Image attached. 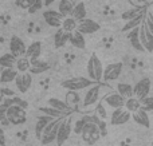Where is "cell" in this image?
I'll return each instance as SVG.
<instances>
[{"label": "cell", "mask_w": 153, "mask_h": 146, "mask_svg": "<svg viewBox=\"0 0 153 146\" xmlns=\"http://www.w3.org/2000/svg\"><path fill=\"white\" fill-rule=\"evenodd\" d=\"M110 91H111V87H109L108 85H102L101 82H94L90 87H87V91L83 97L82 105H83V107L94 106L98 102H101V99H103V97L108 93H110Z\"/></svg>", "instance_id": "obj_1"}, {"label": "cell", "mask_w": 153, "mask_h": 146, "mask_svg": "<svg viewBox=\"0 0 153 146\" xmlns=\"http://www.w3.org/2000/svg\"><path fill=\"white\" fill-rule=\"evenodd\" d=\"M86 71L87 75H89V79L94 80V82H101L102 80V72H103L102 62L100 60V58L94 52L90 55L89 60H87Z\"/></svg>", "instance_id": "obj_2"}, {"label": "cell", "mask_w": 153, "mask_h": 146, "mask_svg": "<svg viewBox=\"0 0 153 146\" xmlns=\"http://www.w3.org/2000/svg\"><path fill=\"white\" fill-rule=\"evenodd\" d=\"M27 109L22 106H18V105H11L7 110H5V117H7V121L10 125H23L27 121Z\"/></svg>", "instance_id": "obj_3"}, {"label": "cell", "mask_w": 153, "mask_h": 146, "mask_svg": "<svg viewBox=\"0 0 153 146\" xmlns=\"http://www.w3.org/2000/svg\"><path fill=\"white\" fill-rule=\"evenodd\" d=\"M62 118L63 117H59V118H53L47 125L45 126L43 129L42 134L39 137V141L42 142V145H50L51 142L55 141V137H56V131H58V126L61 123Z\"/></svg>", "instance_id": "obj_4"}, {"label": "cell", "mask_w": 153, "mask_h": 146, "mask_svg": "<svg viewBox=\"0 0 153 146\" xmlns=\"http://www.w3.org/2000/svg\"><path fill=\"white\" fill-rule=\"evenodd\" d=\"M79 136L82 137L83 142H86L87 145H94L95 142H98L101 138L98 126L95 125L94 122H91V121H87V122L85 123V126H83V129H82Z\"/></svg>", "instance_id": "obj_5"}, {"label": "cell", "mask_w": 153, "mask_h": 146, "mask_svg": "<svg viewBox=\"0 0 153 146\" xmlns=\"http://www.w3.org/2000/svg\"><path fill=\"white\" fill-rule=\"evenodd\" d=\"M94 83V80L89 79V78H83V77H75V78H69V79H65L61 83V86L63 88L67 90H73V91H81L85 88L90 87V86Z\"/></svg>", "instance_id": "obj_6"}, {"label": "cell", "mask_w": 153, "mask_h": 146, "mask_svg": "<svg viewBox=\"0 0 153 146\" xmlns=\"http://www.w3.org/2000/svg\"><path fill=\"white\" fill-rule=\"evenodd\" d=\"M70 134H71V119L63 117L58 126V131H56V137H55L56 145L62 146L70 138Z\"/></svg>", "instance_id": "obj_7"}, {"label": "cell", "mask_w": 153, "mask_h": 146, "mask_svg": "<svg viewBox=\"0 0 153 146\" xmlns=\"http://www.w3.org/2000/svg\"><path fill=\"white\" fill-rule=\"evenodd\" d=\"M122 74V63L117 62V63H110L106 67H103L102 72V79L105 82H113L117 80Z\"/></svg>", "instance_id": "obj_8"}, {"label": "cell", "mask_w": 153, "mask_h": 146, "mask_svg": "<svg viewBox=\"0 0 153 146\" xmlns=\"http://www.w3.org/2000/svg\"><path fill=\"white\" fill-rule=\"evenodd\" d=\"M75 29L78 32H81L82 35H91V34H95L97 31H100V24L95 20H93V19L85 18L82 20L76 21Z\"/></svg>", "instance_id": "obj_9"}, {"label": "cell", "mask_w": 153, "mask_h": 146, "mask_svg": "<svg viewBox=\"0 0 153 146\" xmlns=\"http://www.w3.org/2000/svg\"><path fill=\"white\" fill-rule=\"evenodd\" d=\"M138 36H140V42L143 44L144 50L146 52L152 54L153 51V32H151L148 28L145 27L144 21L138 26Z\"/></svg>", "instance_id": "obj_10"}, {"label": "cell", "mask_w": 153, "mask_h": 146, "mask_svg": "<svg viewBox=\"0 0 153 146\" xmlns=\"http://www.w3.org/2000/svg\"><path fill=\"white\" fill-rule=\"evenodd\" d=\"M132 119V113L128 111L125 107H118L114 109L113 113L110 115V125L113 126H120V125H125L126 122Z\"/></svg>", "instance_id": "obj_11"}, {"label": "cell", "mask_w": 153, "mask_h": 146, "mask_svg": "<svg viewBox=\"0 0 153 146\" xmlns=\"http://www.w3.org/2000/svg\"><path fill=\"white\" fill-rule=\"evenodd\" d=\"M151 88H152L151 79L149 78H143L133 86V95L138 99H143L151 94Z\"/></svg>", "instance_id": "obj_12"}, {"label": "cell", "mask_w": 153, "mask_h": 146, "mask_svg": "<svg viewBox=\"0 0 153 146\" xmlns=\"http://www.w3.org/2000/svg\"><path fill=\"white\" fill-rule=\"evenodd\" d=\"M13 82H15V86H16L19 93L24 94L30 90V87H31V85H32V75L30 74L28 71L27 72H18V75H16Z\"/></svg>", "instance_id": "obj_13"}, {"label": "cell", "mask_w": 153, "mask_h": 146, "mask_svg": "<svg viewBox=\"0 0 153 146\" xmlns=\"http://www.w3.org/2000/svg\"><path fill=\"white\" fill-rule=\"evenodd\" d=\"M103 102H105L106 106H109L110 109H118V107H124L125 103V98L121 97L118 93H114V91H110L108 93L105 97H103Z\"/></svg>", "instance_id": "obj_14"}, {"label": "cell", "mask_w": 153, "mask_h": 146, "mask_svg": "<svg viewBox=\"0 0 153 146\" xmlns=\"http://www.w3.org/2000/svg\"><path fill=\"white\" fill-rule=\"evenodd\" d=\"M43 19H45V21L50 27H53V28H59V27H61V23H62L63 16H62L58 11L47 10V11H45V12H43Z\"/></svg>", "instance_id": "obj_15"}, {"label": "cell", "mask_w": 153, "mask_h": 146, "mask_svg": "<svg viewBox=\"0 0 153 146\" xmlns=\"http://www.w3.org/2000/svg\"><path fill=\"white\" fill-rule=\"evenodd\" d=\"M26 47L27 46L24 44V42L19 36H12L10 39V52L12 54L13 56H16V58L24 55Z\"/></svg>", "instance_id": "obj_16"}, {"label": "cell", "mask_w": 153, "mask_h": 146, "mask_svg": "<svg viewBox=\"0 0 153 146\" xmlns=\"http://www.w3.org/2000/svg\"><path fill=\"white\" fill-rule=\"evenodd\" d=\"M132 118L137 125L144 126L146 129H151V119H149V115L145 110H143L140 107L138 110H136L134 113H132Z\"/></svg>", "instance_id": "obj_17"}, {"label": "cell", "mask_w": 153, "mask_h": 146, "mask_svg": "<svg viewBox=\"0 0 153 146\" xmlns=\"http://www.w3.org/2000/svg\"><path fill=\"white\" fill-rule=\"evenodd\" d=\"M70 34H71V32L65 31V29L62 28V27L56 28V32H55V35H54V46H55L56 48H62V47H65V46H66L67 43H69Z\"/></svg>", "instance_id": "obj_18"}, {"label": "cell", "mask_w": 153, "mask_h": 146, "mask_svg": "<svg viewBox=\"0 0 153 146\" xmlns=\"http://www.w3.org/2000/svg\"><path fill=\"white\" fill-rule=\"evenodd\" d=\"M128 40H129L130 46H132L136 51H138V52H144V51H145L144 50V47H143V44H141V42H140V36H138V27L132 28L130 31H128Z\"/></svg>", "instance_id": "obj_19"}, {"label": "cell", "mask_w": 153, "mask_h": 146, "mask_svg": "<svg viewBox=\"0 0 153 146\" xmlns=\"http://www.w3.org/2000/svg\"><path fill=\"white\" fill-rule=\"evenodd\" d=\"M47 102H48V106H50V107H54V109H56L58 111L63 113L65 115L70 114V113L73 111L71 107H70L65 101H61L59 98H50Z\"/></svg>", "instance_id": "obj_20"}, {"label": "cell", "mask_w": 153, "mask_h": 146, "mask_svg": "<svg viewBox=\"0 0 153 146\" xmlns=\"http://www.w3.org/2000/svg\"><path fill=\"white\" fill-rule=\"evenodd\" d=\"M40 54H42V42L36 40V42H32L28 47H26L24 56H27L28 59H34L40 58Z\"/></svg>", "instance_id": "obj_21"}, {"label": "cell", "mask_w": 153, "mask_h": 146, "mask_svg": "<svg viewBox=\"0 0 153 146\" xmlns=\"http://www.w3.org/2000/svg\"><path fill=\"white\" fill-rule=\"evenodd\" d=\"M69 43L73 46V47L79 48V50H83V48L86 47V40H85V36L81 34V32L76 31V29H74V31L70 34Z\"/></svg>", "instance_id": "obj_22"}, {"label": "cell", "mask_w": 153, "mask_h": 146, "mask_svg": "<svg viewBox=\"0 0 153 146\" xmlns=\"http://www.w3.org/2000/svg\"><path fill=\"white\" fill-rule=\"evenodd\" d=\"M70 16H71L73 19H75L76 21L87 18V11H86V5H85V3L79 1L78 4L73 5V10H71V12H70Z\"/></svg>", "instance_id": "obj_23"}, {"label": "cell", "mask_w": 153, "mask_h": 146, "mask_svg": "<svg viewBox=\"0 0 153 146\" xmlns=\"http://www.w3.org/2000/svg\"><path fill=\"white\" fill-rule=\"evenodd\" d=\"M18 71L13 67L10 69H1L0 70V85H5V83H11L15 80Z\"/></svg>", "instance_id": "obj_24"}, {"label": "cell", "mask_w": 153, "mask_h": 146, "mask_svg": "<svg viewBox=\"0 0 153 146\" xmlns=\"http://www.w3.org/2000/svg\"><path fill=\"white\" fill-rule=\"evenodd\" d=\"M146 10H148V8H146ZM146 10L144 11V12H141L140 15H137L136 18H132L130 20H128V21H126V24H125V26L122 27V31H124V32H128V31H130L132 28H136V27L140 26V24L144 21V19H145Z\"/></svg>", "instance_id": "obj_25"}, {"label": "cell", "mask_w": 153, "mask_h": 146, "mask_svg": "<svg viewBox=\"0 0 153 146\" xmlns=\"http://www.w3.org/2000/svg\"><path fill=\"white\" fill-rule=\"evenodd\" d=\"M81 95H79V91H73V90H69L66 93V97H65V102L71 107L73 110L75 109V106H78L81 103Z\"/></svg>", "instance_id": "obj_26"}, {"label": "cell", "mask_w": 153, "mask_h": 146, "mask_svg": "<svg viewBox=\"0 0 153 146\" xmlns=\"http://www.w3.org/2000/svg\"><path fill=\"white\" fill-rule=\"evenodd\" d=\"M53 119L51 117H48V115H46V114H43V115H40V117H38V121L35 122V137H36L38 139H39V137H40V134H42V131H43V129H45V126L47 125L50 121Z\"/></svg>", "instance_id": "obj_27"}, {"label": "cell", "mask_w": 153, "mask_h": 146, "mask_svg": "<svg viewBox=\"0 0 153 146\" xmlns=\"http://www.w3.org/2000/svg\"><path fill=\"white\" fill-rule=\"evenodd\" d=\"M73 5L74 3L71 0H59L58 3V12L61 13L62 16H70V12L73 10Z\"/></svg>", "instance_id": "obj_28"}, {"label": "cell", "mask_w": 153, "mask_h": 146, "mask_svg": "<svg viewBox=\"0 0 153 146\" xmlns=\"http://www.w3.org/2000/svg\"><path fill=\"white\" fill-rule=\"evenodd\" d=\"M15 62H16V56H13L11 52L3 54V55L0 56V67H3V69L15 67Z\"/></svg>", "instance_id": "obj_29"}, {"label": "cell", "mask_w": 153, "mask_h": 146, "mask_svg": "<svg viewBox=\"0 0 153 146\" xmlns=\"http://www.w3.org/2000/svg\"><path fill=\"white\" fill-rule=\"evenodd\" d=\"M30 69V59L27 56H19L15 62V70L18 72H27Z\"/></svg>", "instance_id": "obj_30"}, {"label": "cell", "mask_w": 153, "mask_h": 146, "mask_svg": "<svg viewBox=\"0 0 153 146\" xmlns=\"http://www.w3.org/2000/svg\"><path fill=\"white\" fill-rule=\"evenodd\" d=\"M148 7H149V5H148ZM148 7H132V8H130V10L125 11V12L121 15L122 20L128 21V20H130V19H132V18H136V16H137V15H140L141 12H144V11H145Z\"/></svg>", "instance_id": "obj_31"}, {"label": "cell", "mask_w": 153, "mask_h": 146, "mask_svg": "<svg viewBox=\"0 0 153 146\" xmlns=\"http://www.w3.org/2000/svg\"><path fill=\"white\" fill-rule=\"evenodd\" d=\"M140 99L138 98H136L134 95H132V97H129V98H126L125 99V103H124V107L128 110V111H130V113H134L136 110H138L140 109Z\"/></svg>", "instance_id": "obj_32"}, {"label": "cell", "mask_w": 153, "mask_h": 146, "mask_svg": "<svg viewBox=\"0 0 153 146\" xmlns=\"http://www.w3.org/2000/svg\"><path fill=\"white\" fill-rule=\"evenodd\" d=\"M117 93L126 99L133 95V86L129 83H118L117 85Z\"/></svg>", "instance_id": "obj_33"}, {"label": "cell", "mask_w": 153, "mask_h": 146, "mask_svg": "<svg viewBox=\"0 0 153 146\" xmlns=\"http://www.w3.org/2000/svg\"><path fill=\"white\" fill-rule=\"evenodd\" d=\"M61 27L65 29V31L73 32L76 28V20H75V19H73L71 16H65V18L62 19Z\"/></svg>", "instance_id": "obj_34"}, {"label": "cell", "mask_w": 153, "mask_h": 146, "mask_svg": "<svg viewBox=\"0 0 153 146\" xmlns=\"http://www.w3.org/2000/svg\"><path fill=\"white\" fill-rule=\"evenodd\" d=\"M87 121H90V115H83L82 118L76 119L74 122V125H71V131H74L76 136H79L82 129H83V126H85V123H86Z\"/></svg>", "instance_id": "obj_35"}, {"label": "cell", "mask_w": 153, "mask_h": 146, "mask_svg": "<svg viewBox=\"0 0 153 146\" xmlns=\"http://www.w3.org/2000/svg\"><path fill=\"white\" fill-rule=\"evenodd\" d=\"M39 110L43 113V114H46V115H48V117H51V118H59V117H67V115H65L63 113H61V111H58L56 109H54V107H50V106H47V107H39Z\"/></svg>", "instance_id": "obj_36"}, {"label": "cell", "mask_w": 153, "mask_h": 146, "mask_svg": "<svg viewBox=\"0 0 153 146\" xmlns=\"http://www.w3.org/2000/svg\"><path fill=\"white\" fill-rule=\"evenodd\" d=\"M30 67H35V69H43L47 71L48 70V63H46L45 60H42L40 58H34L30 59Z\"/></svg>", "instance_id": "obj_37"}, {"label": "cell", "mask_w": 153, "mask_h": 146, "mask_svg": "<svg viewBox=\"0 0 153 146\" xmlns=\"http://www.w3.org/2000/svg\"><path fill=\"white\" fill-rule=\"evenodd\" d=\"M140 105H141V109L143 110H145L146 113H149V111H152V109H153V98L152 97H145V98H143V99H140Z\"/></svg>", "instance_id": "obj_38"}, {"label": "cell", "mask_w": 153, "mask_h": 146, "mask_svg": "<svg viewBox=\"0 0 153 146\" xmlns=\"http://www.w3.org/2000/svg\"><path fill=\"white\" fill-rule=\"evenodd\" d=\"M15 3L18 7L23 8V10H28V8L35 3V0H15Z\"/></svg>", "instance_id": "obj_39"}, {"label": "cell", "mask_w": 153, "mask_h": 146, "mask_svg": "<svg viewBox=\"0 0 153 146\" xmlns=\"http://www.w3.org/2000/svg\"><path fill=\"white\" fill-rule=\"evenodd\" d=\"M11 101H12V105H18V106H22V107H24V109L28 107V102L24 101V99H22V98H19V97L12 95L11 97Z\"/></svg>", "instance_id": "obj_40"}, {"label": "cell", "mask_w": 153, "mask_h": 146, "mask_svg": "<svg viewBox=\"0 0 153 146\" xmlns=\"http://www.w3.org/2000/svg\"><path fill=\"white\" fill-rule=\"evenodd\" d=\"M42 7H43V0H35V3L27 11H28L30 13H35L36 11H39Z\"/></svg>", "instance_id": "obj_41"}, {"label": "cell", "mask_w": 153, "mask_h": 146, "mask_svg": "<svg viewBox=\"0 0 153 146\" xmlns=\"http://www.w3.org/2000/svg\"><path fill=\"white\" fill-rule=\"evenodd\" d=\"M129 4H132V7H148L149 1L148 0H129Z\"/></svg>", "instance_id": "obj_42"}, {"label": "cell", "mask_w": 153, "mask_h": 146, "mask_svg": "<svg viewBox=\"0 0 153 146\" xmlns=\"http://www.w3.org/2000/svg\"><path fill=\"white\" fill-rule=\"evenodd\" d=\"M95 111H97V117H100L101 119H105L106 117H108V114L105 113V109H103V106L102 105H98L97 106V109H95Z\"/></svg>", "instance_id": "obj_43"}, {"label": "cell", "mask_w": 153, "mask_h": 146, "mask_svg": "<svg viewBox=\"0 0 153 146\" xmlns=\"http://www.w3.org/2000/svg\"><path fill=\"white\" fill-rule=\"evenodd\" d=\"M0 146H5V133L1 126H0Z\"/></svg>", "instance_id": "obj_44"}, {"label": "cell", "mask_w": 153, "mask_h": 146, "mask_svg": "<svg viewBox=\"0 0 153 146\" xmlns=\"http://www.w3.org/2000/svg\"><path fill=\"white\" fill-rule=\"evenodd\" d=\"M0 122L3 123V126H8L10 123H8L7 121V117H5V113H0Z\"/></svg>", "instance_id": "obj_45"}, {"label": "cell", "mask_w": 153, "mask_h": 146, "mask_svg": "<svg viewBox=\"0 0 153 146\" xmlns=\"http://www.w3.org/2000/svg\"><path fill=\"white\" fill-rule=\"evenodd\" d=\"M54 3V0H43V5H46V7H47V5H51Z\"/></svg>", "instance_id": "obj_46"}]
</instances>
